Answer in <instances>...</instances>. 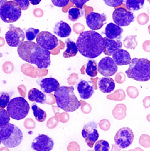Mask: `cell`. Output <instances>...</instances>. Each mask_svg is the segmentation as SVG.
I'll return each instance as SVG.
<instances>
[{"instance_id":"obj_31","label":"cell","mask_w":150,"mask_h":151,"mask_svg":"<svg viewBox=\"0 0 150 151\" xmlns=\"http://www.w3.org/2000/svg\"><path fill=\"white\" fill-rule=\"evenodd\" d=\"M110 149L109 143L105 140L97 141L94 146L95 151H109Z\"/></svg>"},{"instance_id":"obj_3","label":"cell","mask_w":150,"mask_h":151,"mask_svg":"<svg viewBox=\"0 0 150 151\" xmlns=\"http://www.w3.org/2000/svg\"><path fill=\"white\" fill-rule=\"evenodd\" d=\"M73 86H61L54 92L56 104L59 108L66 112H74L81 106L74 93Z\"/></svg>"},{"instance_id":"obj_14","label":"cell","mask_w":150,"mask_h":151,"mask_svg":"<svg viewBox=\"0 0 150 151\" xmlns=\"http://www.w3.org/2000/svg\"><path fill=\"white\" fill-rule=\"evenodd\" d=\"M53 141L48 136L39 135L33 140L31 148L36 151H51L54 147Z\"/></svg>"},{"instance_id":"obj_7","label":"cell","mask_w":150,"mask_h":151,"mask_svg":"<svg viewBox=\"0 0 150 151\" xmlns=\"http://www.w3.org/2000/svg\"><path fill=\"white\" fill-rule=\"evenodd\" d=\"M22 9L15 1H9L1 6L0 17L5 23H12L19 19Z\"/></svg>"},{"instance_id":"obj_4","label":"cell","mask_w":150,"mask_h":151,"mask_svg":"<svg viewBox=\"0 0 150 151\" xmlns=\"http://www.w3.org/2000/svg\"><path fill=\"white\" fill-rule=\"evenodd\" d=\"M128 77L136 81L145 82L150 80V61L146 58H134L128 70Z\"/></svg>"},{"instance_id":"obj_32","label":"cell","mask_w":150,"mask_h":151,"mask_svg":"<svg viewBox=\"0 0 150 151\" xmlns=\"http://www.w3.org/2000/svg\"><path fill=\"white\" fill-rule=\"evenodd\" d=\"M39 30L35 28H29L26 31L25 36L26 40L29 41H32L37 37L39 33Z\"/></svg>"},{"instance_id":"obj_44","label":"cell","mask_w":150,"mask_h":151,"mask_svg":"<svg viewBox=\"0 0 150 151\" xmlns=\"http://www.w3.org/2000/svg\"><path fill=\"white\" fill-rule=\"evenodd\" d=\"M31 3L33 5H37V4H39V3L41 1H35V0H31L30 1Z\"/></svg>"},{"instance_id":"obj_6","label":"cell","mask_w":150,"mask_h":151,"mask_svg":"<svg viewBox=\"0 0 150 151\" xmlns=\"http://www.w3.org/2000/svg\"><path fill=\"white\" fill-rule=\"evenodd\" d=\"M30 110L29 103L22 97H17L11 99L7 106L9 116L16 120H21L25 118Z\"/></svg>"},{"instance_id":"obj_24","label":"cell","mask_w":150,"mask_h":151,"mask_svg":"<svg viewBox=\"0 0 150 151\" xmlns=\"http://www.w3.org/2000/svg\"><path fill=\"white\" fill-rule=\"evenodd\" d=\"M67 49L63 52V57L65 58H69L76 55L78 49L76 43L68 39L66 41Z\"/></svg>"},{"instance_id":"obj_42","label":"cell","mask_w":150,"mask_h":151,"mask_svg":"<svg viewBox=\"0 0 150 151\" xmlns=\"http://www.w3.org/2000/svg\"><path fill=\"white\" fill-rule=\"evenodd\" d=\"M143 48L147 52H150V40H147L143 44Z\"/></svg>"},{"instance_id":"obj_16","label":"cell","mask_w":150,"mask_h":151,"mask_svg":"<svg viewBox=\"0 0 150 151\" xmlns=\"http://www.w3.org/2000/svg\"><path fill=\"white\" fill-rule=\"evenodd\" d=\"M77 90L82 99L90 98L94 93V85L91 81L81 80L77 85Z\"/></svg>"},{"instance_id":"obj_33","label":"cell","mask_w":150,"mask_h":151,"mask_svg":"<svg viewBox=\"0 0 150 151\" xmlns=\"http://www.w3.org/2000/svg\"><path fill=\"white\" fill-rule=\"evenodd\" d=\"M9 95L8 93L3 92L1 94L0 97V107L1 109H4L8 106L10 102Z\"/></svg>"},{"instance_id":"obj_20","label":"cell","mask_w":150,"mask_h":151,"mask_svg":"<svg viewBox=\"0 0 150 151\" xmlns=\"http://www.w3.org/2000/svg\"><path fill=\"white\" fill-rule=\"evenodd\" d=\"M71 31L72 30L70 26L68 23L61 20L55 25L53 32L61 38H66L70 36Z\"/></svg>"},{"instance_id":"obj_36","label":"cell","mask_w":150,"mask_h":151,"mask_svg":"<svg viewBox=\"0 0 150 151\" xmlns=\"http://www.w3.org/2000/svg\"><path fill=\"white\" fill-rule=\"evenodd\" d=\"M127 93L131 98H136L139 95L138 89L135 87L129 86L127 88Z\"/></svg>"},{"instance_id":"obj_26","label":"cell","mask_w":150,"mask_h":151,"mask_svg":"<svg viewBox=\"0 0 150 151\" xmlns=\"http://www.w3.org/2000/svg\"><path fill=\"white\" fill-rule=\"evenodd\" d=\"M32 109L33 111V115L36 120L39 122H43L46 119L47 114L45 111L37 106L36 104H33L32 106Z\"/></svg>"},{"instance_id":"obj_38","label":"cell","mask_w":150,"mask_h":151,"mask_svg":"<svg viewBox=\"0 0 150 151\" xmlns=\"http://www.w3.org/2000/svg\"><path fill=\"white\" fill-rule=\"evenodd\" d=\"M15 1L23 10H26L29 8L30 1L28 0H15Z\"/></svg>"},{"instance_id":"obj_15","label":"cell","mask_w":150,"mask_h":151,"mask_svg":"<svg viewBox=\"0 0 150 151\" xmlns=\"http://www.w3.org/2000/svg\"><path fill=\"white\" fill-rule=\"evenodd\" d=\"M106 17L104 14L91 12L86 18V22L89 28L93 30L101 29L106 22Z\"/></svg>"},{"instance_id":"obj_13","label":"cell","mask_w":150,"mask_h":151,"mask_svg":"<svg viewBox=\"0 0 150 151\" xmlns=\"http://www.w3.org/2000/svg\"><path fill=\"white\" fill-rule=\"evenodd\" d=\"M118 70L117 65L110 57H106L102 58L98 65V71L99 73L106 77L114 75Z\"/></svg>"},{"instance_id":"obj_11","label":"cell","mask_w":150,"mask_h":151,"mask_svg":"<svg viewBox=\"0 0 150 151\" xmlns=\"http://www.w3.org/2000/svg\"><path fill=\"white\" fill-rule=\"evenodd\" d=\"M97 124L96 122H90L85 124L82 130V136L90 148L93 147L99 137V134L97 129Z\"/></svg>"},{"instance_id":"obj_21","label":"cell","mask_w":150,"mask_h":151,"mask_svg":"<svg viewBox=\"0 0 150 151\" xmlns=\"http://www.w3.org/2000/svg\"><path fill=\"white\" fill-rule=\"evenodd\" d=\"M98 86L100 90L104 93H111L115 89L114 81L110 77H102L100 79Z\"/></svg>"},{"instance_id":"obj_27","label":"cell","mask_w":150,"mask_h":151,"mask_svg":"<svg viewBox=\"0 0 150 151\" xmlns=\"http://www.w3.org/2000/svg\"><path fill=\"white\" fill-rule=\"evenodd\" d=\"M85 72L87 75L92 77H95L97 75L98 69L97 63L93 60H90L88 62L85 69Z\"/></svg>"},{"instance_id":"obj_1","label":"cell","mask_w":150,"mask_h":151,"mask_svg":"<svg viewBox=\"0 0 150 151\" xmlns=\"http://www.w3.org/2000/svg\"><path fill=\"white\" fill-rule=\"evenodd\" d=\"M17 52L23 60L35 65L38 69H46L51 65V52L33 42H23L18 47Z\"/></svg>"},{"instance_id":"obj_41","label":"cell","mask_w":150,"mask_h":151,"mask_svg":"<svg viewBox=\"0 0 150 151\" xmlns=\"http://www.w3.org/2000/svg\"><path fill=\"white\" fill-rule=\"evenodd\" d=\"M73 3L77 8L82 9L83 6L87 2L89 1L88 0H72L70 1Z\"/></svg>"},{"instance_id":"obj_35","label":"cell","mask_w":150,"mask_h":151,"mask_svg":"<svg viewBox=\"0 0 150 151\" xmlns=\"http://www.w3.org/2000/svg\"><path fill=\"white\" fill-rule=\"evenodd\" d=\"M149 16L146 13H142L139 14L137 17V22L139 24L144 25L149 21Z\"/></svg>"},{"instance_id":"obj_23","label":"cell","mask_w":150,"mask_h":151,"mask_svg":"<svg viewBox=\"0 0 150 151\" xmlns=\"http://www.w3.org/2000/svg\"><path fill=\"white\" fill-rule=\"evenodd\" d=\"M28 98L29 100L31 102H35L41 104H45L46 101L45 95L36 88H33L29 91Z\"/></svg>"},{"instance_id":"obj_30","label":"cell","mask_w":150,"mask_h":151,"mask_svg":"<svg viewBox=\"0 0 150 151\" xmlns=\"http://www.w3.org/2000/svg\"><path fill=\"white\" fill-rule=\"evenodd\" d=\"M82 15L81 10L78 8H72L68 11L69 19L72 21H76Z\"/></svg>"},{"instance_id":"obj_28","label":"cell","mask_w":150,"mask_h":151,"mask_svg":"<svg viewBox=\"0 0 150 151\" xmlns=\"http://www.w3.org/2000/svg\"><path fill=\"white\" fill-rule=\"evenodd\" d=\"M136 35H129L127 36L123 40L124 47L128 49H135L138 44L136 40Z\"/></svg>"},{"instance_id":"obj_25","label":"cell","mask_w":150,"mask_h":151,"mask_svg":"<svg viewBox=\"0 0 150 151\" xmlns=\"http://www.w3.org/2000/svg\"><path fill=\"white\" fill-rule=\"evenodd\" d=\"M144 1V0H127L126 2V7L129 11L132 12L141 9Z\"/></svg>"},{"instance_id":"obj_18","label":"cell","mask_w":150,"mask_h":151,"mask_svg":"<svg viewBox=\"0 0 150 151\" xmlns=\"http://www.w3.org/2000/svg\"><path fill=\"white\" fill-rule=\"evenodd\" d=\"M112 57L114 61L117 65H127L131 63V58L130 54L125 50H118L114 53Z\"/></svg>"},{"instance_id":"obj_12","label":"cell","mask_w":150,"mask_h":151,"mask_svg":"<svg viewBox=\"0 0 150 151\" xmlns=\"http://www.w3.org/2000/svg\"><path fill=\"white\" fill-rule=\"evenodd\" d=\"M113 19L119 26H128L134 19V14L122 7L118 8L113 12Z\"/></svg>"},{"instance_id":"obj_40","label":"cell","mask_w":150,"mask_h":151,"mask_svg":"<svg viewBox=\"0 0 150 151\" xmlns=\"http://www.w3.org/2000/svg\"><path fill=\"white\" fill-rule=\"evenodd\" d=\"M126 75L123 73H119L115 76V81L120 84L123 83L126 81Z\"/></svg>"},{"instance_id":"obj_17","label":"cell","mask_w":150,"mask_h":151,"mask_svg":"<svg viewBox=\"0 0 150 151\" xmlns=\"http://www.w3.org/2000/svg\"><path fill=\"white\" fill-rule=\"evenodd\" d=\"M41 90L45 93L55 92L60 87V84L56 79L52 77L44 78L40 83Z\"/></svg>"},{"instance_id":"obj_34","label":"cell","mask_w":150,"mask_h":151,"mask_svg":"<svg viewBox=\"0 0 150 151\" xmlns=\"http://www.w3.org/2000/svg\"><path fill=\"white\" fill-rule=\"evenodd\" d=\"M0 127L3 126L4 124L9 123L10 120V116L8 114V112L4 109L1 108L0 110Z\"/></svg>"},{"instance_id":"obj_39","label":"cell","mask_w":150,"mask_h":151,"mask_svg":"<svg viewBox=\"0 0 150 151\" xmlns=\"http://www.w3.org/2000/svg\"><path fill=\"white\" fill-rule=\"evenodd\" d=\"M53 4L55 5L56 7H63L67 6L69 2V1L68 0H53L52 1Z\"/></svg>"},{"instance_id":"obj_45","label":"cell","mask_w":150,"mask_h":151,"mask_svg":"<svg viewBox=\"0 0 150 151\" xmlns=\"http://www.w3.org/2000/svg\"><path fill=\"white\" fill-rule=\"evenodd\" d=\"M149 32L150 34V25L149 26Z\"/></svg>"},{"instance_id":"obj_10","label":"cell","mask_w":150,"mask_h":151,"mask_svg":"<svg viewBox=\"0 0 150 151\" xmlns=\"http://www.w3.org/2000/svg\"><path fill=\"white\" fill-rule=\"evenodd\" d=\"M9 28L5 35L7 44L10 47H18L24 40V32L21 28L12 25H10Z\"/></svg>"},{"instance_id":"obj_19","label":"cell","mask_w":150,"mask_h":151,"mask_svg":"<svg viewBox=\"0 0 150 151\" xmlns=\"http://www.w3.org/2000/svg\"><path fill=\"white\" fill-rule=\"evenodd\" d=\"M105 40V49L104 53L107 56H112L114 52L122 47V43L120 40H111L107 37L104 38Z\"/></svg>"},{"instance_id":"obj_29","label":"cell","mask_w":150,"mask_h":151,"mask_svg":"<svg viewBox=\"0 0 150 151\" xmlns=\"http://www.w3.org/2000/svg\"><path fill=\"white\" fill-rule=\"evenodd\" d=\"M107 98L110 100L122 101L126 98V94L123 90H117L112 94L107 96Z\"/></svg>"},{"instance_id":"obj_37","label":"cell","mask_w":150,"mask_h":151,"mask_svg":"<svg viewBox=\"0 0 150 151\" xmlns=\"http://www.w3.org/2000/svg\"><path fill=\"white\" fill-rule=\"evenodd\" d=\"M123 0H105V3L110 7H116L120 6L122 4Z\"/></svg>"},{"instance_id":"obj_22","label":"cell","mask_w":150,"mask_h":151,"mask_svg":"<svg viewBox=\"0 0 150 151\" xmlns=\"http://www.w3.org/2000/svg\"><path fill=\"white\" fill-rule=\"evenodd\" d=\"M123 32V29L114 23H110L107 25L105 34L107 38L113 40L120 36Z\"/></svg>"},{"instance_id":"obj_43","label":"cell","mask_w":150,"mask_h":151,"mask_svg":"<svg viewBox=\"0 0 150 151\" xmlns=\"http://www.w3.org/2000/svg\"><path fill=\"white\" fill-rule=\"evenodd\" d=\"M144 106L145 108H148L150 106V96H147L144 98L143 100Z\"/></svg>"},{"instance_id":"obj_5","label":"cell","mask_w":150,"mask_h":151,"mask_svg":"<svg viewBox=\"0 0 150 151\" xmlns=\"http://www.w3.org/2000/svg\"><path fill=\"white\" fill-rule=\"evenodd\" d=\"M0 139L3 145L9 148L18 146L23 139V134L20 129L10 123L0 127Z\"/></svg>"},{"instance_id":"obj_8","label":"cell","mask_w":150,"mask_h":151,"mask_svg":"<svg viewBox=\"0 0 150 151\" xmlns=\"http://www.w3.org/2000/svg\"><path fill=\"white\" fill-rule=\"evenodd\" d=\"M134 135L133 131L129 127L122 128L115 134L114 142L117 147L122 149L129 147L134 141Z\"/></svg>"},{"instance_id":"obj_9","label":"cell","mask_w":150,"mask_h":151,"mask_svg":"<svg viewBox=\"0 0 150 151\" xmlns=\"http://www.w3.org/2000/svg\"><path fill=\"white\" fill-rule=\"evenodd\" d=\"M37 44L46 50H52L59 45V40L55 35L47 31L40 32L36 38Z\"/></svg>"},{"instance_id":"obj_2","label":"cell","mask_w":150,"mask_h":151,"mask_svg":"<svg viewBox=\"0 0 150 151\" xmlns=\"http://www.w3.org/2000/svg\"><path fill=\"white\" fill-rule=\"evenodd\" d=\"M76 45L82 55L93 59L104 52L105 40L101 35L95 31H85L78 36Z\"/></svg>"}]
</instances>
